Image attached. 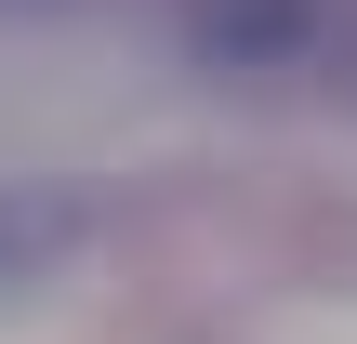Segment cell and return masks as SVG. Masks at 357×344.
Wrapping results in <instances>:
<instances>
[{
  "label": "cell",
  "mask_w": 357,
  "mask_h": 344,
  "mask_svg": "<svg viewBox=\"0 0 357 344\" xmlns=\"http://www.w3.org/2000/svg\"><path fill=\"white\" fill-rule=\"evenodd\" d=\"M53 239H66V212H53V199H0V278H26Z\"/></svg>",
  "instance_id": "cell-1"
},
{
  "label": "cell",
  "mask_w": 357,
  "mask_h": 344,
  "mask_svg": "<svg viewBox=\"0 0 357 344\" xmlns=\"http://www.w3.org/2000/svg\"><path fill=\"white\" fill-rule=\"evenodd\" d=\"M305 27V0H212V40L225 53H252V40H291Z\"/></svg>",
  "instance_id": "cell-2"
}]
</instances>
